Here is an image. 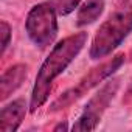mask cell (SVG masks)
<instances>
[{"instance_id": "obj_1", "label": "cell", "mask_w": 132, "mask_h": 132, "mask_svg": "<svg viewBox=\"0 0 132 132\" xmlns=\"http://www.w3.org/2000/svg\"><path fill=\"white\" fill-rule=\"evenodd\" d=\"M87 42V33H75L69 37L62 39L54 45V48L50 51L44 64L36 76V82L31 92V101H30V110L36 112L39 107L45 104L48 100L53 81L73 62V59L79 54V51L84 48Z\"/></svg>"}, {"instance_id": "obj_2", "label": "cell", "mask_w": 132, "mask_h": 132, "mask_svg": "<svg viewBox=\"0 0 132 132\" xmlns=\"http://www.w3.org/2000/svg\"><path fill=\"white\" fill-rule=\"evenodd\" d=\"M132 33V0H120L110 16L98 28L92 47L90 57L101 59L117 50Z\"/></svg>"}, {"instance_id": "obj_3", "label": "cell", "mask_w": 132, "mask_h": 132, "mask_svg": "<svg viewBox=\"0 0 132 132\" xmlns=\"http://www.w3.org/2000/svg\"><path fill=\"white\" fill-rule=\"evenodd\" d=\"M123 64H124V54L120 53V54L113 56L112 59L103 62L101 65H98V67L92 69L75 87L65 90V92L51 104V110L56 112V110H61V109L69 107V106L73 104L76 100H79L82 95H86V93L90 92L93 87H96L101 81H104V79H107L110 75H113Z\"/></svg>"}, {"instance_id": "obj_4", "label": "cell", "mask_w": 132, "mask_h": 132, "mask_svg": "<svg viewBox=\"0 0 132 132\" xmlns=\"http://www.w3.org/2000/svg\"><path fill=\"white\" fill-rule=\"evenodd\" d=\"M25 30L33 44L40 48L51 45L57 36V13L51 3L34 5L25 20Z\"/></svg>"}, {"instance_id": "obj_5", "label": "cell", "mask_w": 132, "mask_h": 132, "mask_svg": "<svg viewBox=\"0 0 132 132\" xmlns=\"http://www.w3.org/2000/svg\"><path fill=\"white\" fill-rule=\"evenodd\" d=\"M120 87V79L115 78L109 82H106L96 95L86 104L82 113L79 115L78 121L73 124V130H95L98 123L101 121L103 113L112 103L113 96L117 95Z\"/></svg>"}, {"instance_id": "obj_6", "label": "cell", "mask_w": 132, "mask_h": 132, "mask_svg": "<svg viewBox=\"0 0 132 132\" xmlns=\"http://www.w3.org/2000/svg\"><path fill=\"white\" fill-rule=\"evenodd\" d=\"M27 113V104L23 100H16L5 106L0 112V130L2 132H14L22 124Z\"/></svg>"}, {"instance_id": "obj_7", "label": "cell", "mask_w": 132, "mask_h": 132, "mask_svg": "<svg viewBox=\"0 0 132 132\" xmlns=\"http://www.w3.org/2000/svg\"><path fill=\"white\" fill-rule=\"evenodd\" d=\"M27 79V65L17 64L10 67L0 78V100L5 101L13 92H16Z\"/></svg>"}, {"instance_id": "obj_8", "label": "cell", "mask_w": 132, "mask_h": 132, "mask_svg": "<svg viewBox=\"0 0 132 132\" xmlns=\"http://www.w3.org/2000/svg\"><path fill=\"white\" fill-rule=\"evenodd\" d=\"M104 11V0H87L84 2L76 16L78 27H87L93 23Z\"/></svg>"}, {"instance_id": "obj_9", "label": "cell", "mask_w": 132, "mask_h": 132, "mask_svg": "<svg viewBox=\"0 0 132 132\" xmlns=\"http://www.w3.org/2000/svg\"><path fill=\"white\" fill-rule=\"evenodd\" d=\"M81 0H53L51 5L54 6L56 13L59 16H67L72 11H75V8L79 5Z\"/></svg>"}, {"instance_id": "obj_10", "label": "cell", "mask_w": 132, "mask_h": 132, "mask_svg": "<svg viewBox=\"0 0 132 132\" xmlns=\"http://www.w3.org/2000/svg\"><path fill=\"white\" fill-rule=\"evenodd\" d=\"M0 28H2V54L6 51V48H8V45H10V40H11V27L5 22V20H2V23H0Z\"/></svg>"}, {"instance_id": "obj_11", "label": "cell", "mask_w": 132, "mask_h": 132, "mask_svg": "<svg viewBox=\"0 0 132 132\" xmlns=\"http://www.w3.org/2000/svg\"><path fill=\"white\" fill-rule=\"evenodd\" d=\"M61 129H62V130H67L69 127H67V124H65V123H61V124H57L53 130H61Z\"/></svg>"}, {"instance_id": "obj_12", "label": "cell", "mask_w": 132, "mask_h": 132, "mask_svg": "<svg viewBox=\"0 0 132 132\" xmlns=\"http://www.w3.org/2000/svg\"><path fill=\"white\" fill-rule=\"evenodd\" d=\"M129 100H132V82H130V86L127 89V93H126V101H129Z\"/></svg>"}]
</instances>
